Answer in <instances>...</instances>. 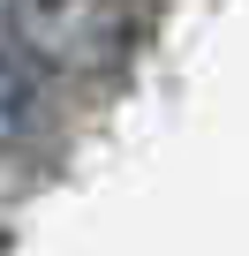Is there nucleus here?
<instances>
[{
  "label": "nucleus",
  "instance_id": "obj_2",
  "mask_svg": "<svg viewBox=\"0 0 249 256\" xmlns=\"http://www.w3.org/2000/svg\"><path fill=\"white\" fill-rule=\"evenodd\" d=\"M8 23H16V0H0V38H8Z\"/></svg>",
  "mask_w": 249,
  "mask_h": 256
},
{
  "label": "nucleus",
  "instance_id": "obj_1",
  "mask_svg": "<svg viewBox=\"0 0 249 256\" xmlns=\"http://www.w3.org/2000/svg\"><path fill=\"white\" fill-rule=\"evenodd\" d=\"M23 106H31V90H23V76L0 60V144H16L23 136Z\"/></svg>",
  "mask_w": 249,
  "mask_h": 256
}]
</instances>
